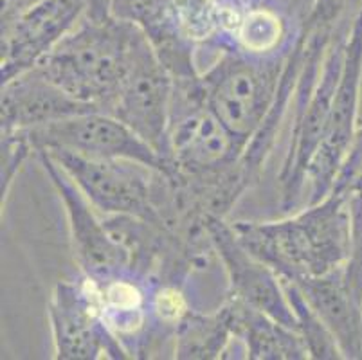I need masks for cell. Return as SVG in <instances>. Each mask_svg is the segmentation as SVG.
Wrapping results in <instances>:
<instances>
[{
  "mask_svg": "<svg viewBox=\"0 0 362 360\" xmlns=\"http://www.w3.org/2000/svg\"><path fill=\"white\" fill-rule=\"evenodd\" d=\"M231 227L249 252L292 281L341 269L350 257V207L337 191L281 220Z\"/></svg>",
  "mask_w": 362,
  "mask_h": 360,
  "instance_id": "1",
  "label": "cell"
},
{
  "mask_svg": "<svg viewBox=\"0 0 362 360\" xmlns=\"http://www.w3.org/2000/svg\"><path fill=\"white\" fill-rule=\"evenodd\" d=\"M143 36V29L110 11H85L35 69L76 99L107 112Z\"/></svg>",
  "mask_w": 362,
  "mask_h": 360,
  "instance_id": "2",
  "label": "cell"
},
{
  "mask_svg": "<svg viewBox=\"0 0 362 360\" xmlns=\"http://www.w3.org/2000/svg\"><path fill=\"white\" fill-rule=\"evenodd\" d=\"M44 151L60 164L103 216L124 214L168 229L175 226L179 191L173 177L166 171L132 158L87 157L65 150Z\"/></svg>",
  "mask_w": 362,
  "mask_h": 360,
  "instance_id": "3",
  "label": "cell"
},
{
  "mask_svg": "<svg viewBox=\"0 0 362 360\" xmlns=\"http://www.w3.org/2000/svg\"><path fill=\"white\" fill-rule=\"evenodd\" d=\"M245 148L209 108L200 76L173 79L168 127L171 177L187 186L211 184L242 161Z\"/></svg>",
  "mask_w": 362,
  "mask_h": 360,
  "instance_id": "4",
  "label": "cell"
},
{
  "mask_svg": "<svg viewBox=\"0 0 362 360\" xmlns=\"http://www.w3.org/2000/svg\"><path fill=\"white\" fill-rule=\"evenodd\" d=\"M288 54L252 56L223 49L200 69L207 105L245 144L262 130L274 107Z\"/></svg>",
  "mask_w": 362,
  "mask_h": 360,
  "instance_id": "5",
  "label": "cell"
},
{
  "mask_svg": "<svg viewBox=\"0 0 362 360\" xmlns=\"http://www.w3.org/2000/svg\"><path fill=\"white\" fill-rule=\"evenodd\" d=\"M171 99L173 78L144 35L107 112L136 132L168 163Z\"/></svg>",
  "mask_w": 362,
  "mask_h": 360,
  "instance_id": "6",
  "label": "cell"
},
{
  "mask_svg": "<svg viewBox=\"0 0 362 360\" xmlns=\"http://www.w3.org/2000/svg\"><path fill=\"white\" fill-rule=\"evenodd\" d=\"M49 321L58 360L130 359L119 339L105 325L96 290L83 274L56 283L49 299Z\"/></svg>",
  "mask_w": 362,
  "mask_h": 360,
  "instance_id": "7",
  "label": "cell"
},
{
  "mask_svg": "<svg viewBox=\"0 0 362 360\" xmlns=\"http://www.w3.org/2000/svg\"><path fill=\"white\" fill-rule=\"evenodd\" d=\"M362 85V2L355 13L354 24L348 33L341 81L335 94L334 107L328 119L327 132L312 158L305 184V200L315 204L332 193L335 177L344 161L357 130L358 95Z\"/></svg>",
  "mask_w": 362,
  "mask_h": 360,
  "instance_id": "8",
  "label": "cell"
},
{
  "mask_svg": "<svg viewBox=\"0 0 362 360\" xmlns=\"http://www.w3.org/2000/svg\"><path fill=\"white\" fill-rule=\"evenodd\" d=\"M35 153L65 150L87 157L132 158L170 173V164L123 121L103 110L87 112L44 127L22 130Z\"/></svg>",
  "mask_w": 362,
  "mask_h": 360,
  "instance_id": "9",
  "label": "cell"
},
{
  "mask_svg": "<svg viewBox=\"0 0 362 360\" xmlns=\"http://www.w3.org/2000/svg\"><path fill=\"white\" fill-rule=\"evenodd\" d=\"M35 157L40 161L64 204L71 231L72 254L81 274L92 281H100L116 274L130 272V252L112 236L103 216L94 209L80 187L72 182L71 177L47 151H36Z\"/></svg>",
  "mask_w": 362,
  "mask_h": 360,
  "instance_id": "10",
  "label": "cell"
},
{
  "mask_svg": "<svg viewBox=\"0 0 362 360\" xmlns=\"http://www.w3.org/2000/svg\"><path fill=\"white\" fill-rule=\"evenodd\" d=\"M206 229L226 274L227 296L296 330V317L278 274L245 249L226 218L206 216Z\"/></svg>",
  "mask_w": 362,
  "mask_h": 360,
  "instance_id": "11",
  "label": "cell"
},
{
  "mask_svg": "<svg viewBox=\"0 0 362 360\" xmlns=\"http://www.w3.org/2000/svg\"><path fill=\"white\" fill-rule=\"evenodd\" d=\"M88 0H38L11 24L2 25V83L31 71L83 18Z\"/></svg>",
  "mask_w": 362,
  "mask_h": 360,
  "instance_id": "12",
  "label": "cell"
},
{
  "mask_svg": "<svg viewBox=\"0 0 362 360\" xmlns=\"http://www.w3.org/2000/svg\"><path fill=\"white\" fill-rule=\"evenodd\" d=\"M0 108L2 134L31 130L62 119L100 110L94 105L76 99L36 69L2 83Z\"/></svg>",
  "mask_w": 362,
  "mask_h": 360,
  "instance_id": "13",
  "label": "cell"
},
{
  "mask_svg": "<svg viewBox=\"0 0 362 360\" xmlns=\"http://www.w3.org/2000/svg\"><path fill=\"white\" fill-rule=\"evenodd\" d=\"M292 281V279H291ZM301 294L327 325L344 359H362V299L348 283L344 267L296 279Z\"/></svg>",
  "mask_w": 362,
  "mask_h": 360,
  "instance_id": "14",
  "label": "cell"
},
{
  "mask_svg": "<svg viewBox=\"0 0 362 360\" xmlns=\"http://www.w3.org/2000/svg\"><path fill=\"white\" fill-rule=\"evenodd\" d=\"M108 9L116 18L143 29L171 78L189 79L200 74L197 49L180 35L171 0H108Z\"/></svg>",
  "mask_w": 362,
  "mask_h": 360,
  "instance_id": "15",
  "label": "cell"
},
{
  "mask_svg": "<svg viewBox=\"0 0 362 360\" xmlns=\"http://www.w3.org/2000/svg\"><path fill=\"white\" fill-rule=\"evenodd\" d=\"M229 328L242 342L245 359L251 360H305L308 352L301 335L274 317L227 296L222 303Z\"/></svg>",
  "mask_w": 362,
  "mask_h": 360,
  "instance_id": "16",
  "label": "cell"
},
{
  "mask_svg": "<svg viewBox=\"0 0 362 360\" xmlns=\"http://www.w3.org/2000/svg\"><path fill=\"white\" fill-rule=\"evenodd\" d=\"M233 339L222 306L213 312L192 308L173 333V356L180 360L226 359Z\"/></svg>",
  "mask_w": 362,
  "mask_h": 360,
  "instance_id": "17",
  "label": "cell"
},
{
  "mask_svg": "<svg viewBox=\"0 0 362 360\" xmlns=\"http://www.w3.org/2000/svg\"><path fill=\"white\" fill-rule=\"evenodd\" d=\"M283 283V290L288 299L292 313L296 317V332L301 335L305 348L308 352V359L317 360H335L344 359L341 353V348L335 342L334 335L327 325L321 321V317L314 312L305 296L301 294L299 286L291 279L279 277Z\"/></svg>",
  "mask_w": 362,
  "mask_h": 360,
  "instance_id": "18",
  "label": "cell"
},
{
  "mask_svg": "<svg viewBox=\"0 0 362 360\" xmlns=\"http://www.w3.org/2000/svg\"><path fill=\"white\" fill-rule=\"evenodd\" d=\"M350 207V257L344 265L348 283L362 299V190L348 194Z\"/></svg>",
  "mask_w": 362,
  "mask_h": 360,
  "instance_id": "19",
  "label": "cell"
},
{
  "mask_svg": "<svg viewBox=\"0 0 362 360\" xmlns=\"http://www.w3.org/2000/svg\"><path fill=\"white\" fill-rule=\"evenodd\" d=\"M33 155L35 150L21 132L2 134V198H6L16 173Z\"/></svg>",
  "mask_w": 362,
  "mask_h": 360,
  "instance_id": "20",
  "label": "cell"
},
{
  "mask_svg": "<svg viewBox=\"0 0 362 360\" xmlns=\"http://www.w3.org/2000/svg\"><path fill=\"white\" fill-rule=\"evenodd\" d=\"M362 190V124L355 130L348 153L339 170L332 191L342 193L344 197Z\"/></svg>",
  "mask_w": 362,
  "mask_h": 360,
  "instance_id": "21",
  "label": "cell"
},
{
  "mask_svg": "<svg viewBox=\"0 0 362 360\" xmlns=\"http://www.w3.org/2000/svg\"><path fill=\"white\" fill-rule=\"evenodd\" d=\"M38 0H2V25L11 24L28 8H31Z\"/></svg>",
  "mask_w": 362,
  "mask_h": 360,
  "instance_id": "22",
  "label": "cell"
},
{
  "mask_svg": "<svg viewBox=\"0 0 362 360\" xmlns=\"http://www.w3.org/2000/svg\"><path fill=\"white\" fill-rule=\"evenodd\" d=\"M238 2H252V0H238Z\"/></svg>",
  "mask_w": 362,
  "mask_h": 360,
  "instance_id": "23",
  "label": "cell"
}]
</instances>
